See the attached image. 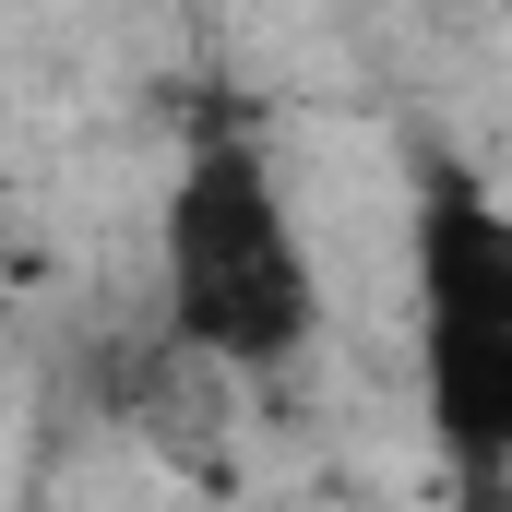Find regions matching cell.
<instances>
[{
    "label": "cell",
    "mask_w": 512,
    "mask_h": 512,
    "mask_svg": "<svg viewBox=\"0 0 512 512\" xmlns=\"http://www.w3.org/2000/svg\"><path fill=\"white\" fill-rule=\"evenodd\" d=\"M167 334L215 370H286L322 334V274L262 143H191L167 191Z\"/></svg>",
    "instance_id": "6da1fadb"
},
{
    "label": "cell",
    "mask_w": 512,
    "mask_h": 512,
    "mask_svg": "<svg viewBox=\"0 0 512 512\" xmlns=\"http://www.w3.org/2000/svg\"><path fill=\"white\" fill-rule=\"evenodd\" d=\"M417 382L465 477H512V215L477 179L417 203Z\"/></svg>",
    "instance_id": "7a4b0ae2"
}]
</instances>
